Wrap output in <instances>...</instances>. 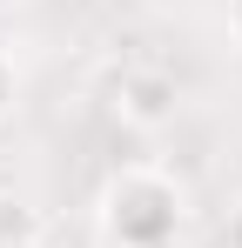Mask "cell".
<instances>
[{
    "label": "cell",
    "mask_w": 242,
    "mask_h": 248,
    "mask_svg": "<svg viewBox=\"0 0 242 248\" xmlns=\"http://www.w3.org/2000/svg\"><path fill=\"white\" fill-rule=\"evenodd\" d=\"M27 248H47V235H40V242H27Z\"/></svg>",
    "instance_id": "obj_6"
},
{
    "label": "cell",
    "mask_w": 242,
    "mask_h": 248,
    "mask_svg": "<svg viewBox=\"0 0 242 248\" xmlns=\"http://www.w3.org/2000/svg\"><path fill=\"white\" fill-rule=\"evenodd\" d=\"M40 242V208L27 195H0V248H27Z\"/></svg>",
    "instance_id": "obj_3"
},
{
    "label": "cell",
    "mask_w": 242,
    "mask_h": 248,
    "mask_svg": "<svg viewBox=\"0 0 242 248\" xmlns=\"http://www.w3.org/2000/svg\"><path fill=\"white\" fill-rule=\"evenodd\" d=\"M222 34H229V47L242 54V0H222Z\"/></svg>",
    "instance_id": "obj_5"
},
{
    "label": "cell",
    "mask_w": 242,
    "mask_h": 248,
    "mask_svg": "<svg viewBox=\"0 0 242 248\" xmlns=\"http://www.w3.org/2000/svg\"><path fill=\"white\" fill-rule=\"evenodd\" d=\"M0 7H20V0H0Z\"/></svg>",
    "instance_id": "obj_7"
},
{
    "label": "cell",
    "mask_w": 242,
    "mask_h": 248,
    "mask_svg": "<svg viewBox=\"0 0 242 248\" xmlns=\"http://www.w3.org/2000/svg\"><path fill=\"white\" fill-rule=\"evenodd\" d=\"M94 221H101L108 248H175L182 221H189V188L161 161H128L101 181Z\"/></svg>",
    "instance_id": "obj_1"
},
{
    "label": "cell",
    "mask_w": 242,
    "mask_h": 248,
    "mask_svg": "<svg viewBox=\"0 0 242 248\" xmlns=\"http://www.w3.org/2000/svg\"><path fill=\"white\" fill-rule=\"evenodd\" d=\"M115 121L135 127V134H161V127L182 114V87H175V74H161V67H128L115 81Z\"/></svg>",
    "instance_id": "obj_2"
},
{
    "label": "cell",
    "mask_w": 242,
    "mask_h": 248,
    "mask_svg": "<svg viewBox=\"0 0 242 248\" xmlns=\"http://www.w3.org/2000/svg\"><path fill=\"white\" fill-rule=\"evenodd\" d=\"M14 114H20V61L0 47V127L14 121Z\"/></svg>",
    "instance_id": "obj_4"
}]
</instances>
